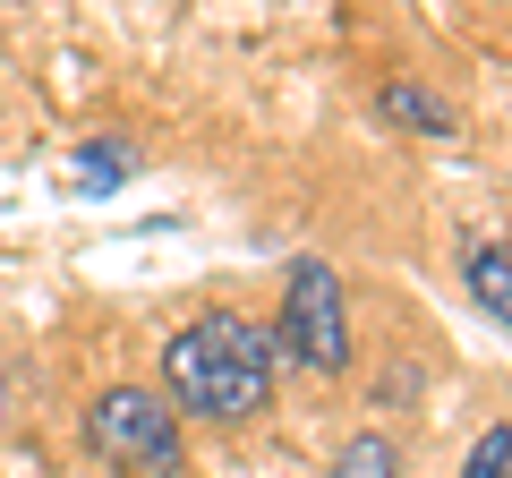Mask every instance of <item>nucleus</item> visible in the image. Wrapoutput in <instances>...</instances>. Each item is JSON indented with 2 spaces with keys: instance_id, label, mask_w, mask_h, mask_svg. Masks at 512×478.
<instances>
[{
  "instance_id": "1",
  "label": "nucleus",
  "mask_w": 512,
  "mask_h": 478,
  "mask_svg": "<svg viewBox=\"0 0 512 478\" xmlns=\"http://www.w3.org/2000/svg\"><path fill=\"white\" fill-rule=\"evenodd\" d=\"M163 402L188 419H256L274 402V333L248 316H197L163 342Z\"/></svg>"
},
{
  "instance_id": "2",
  "label": "nucleus",
  "mask_w": 512,
  "mask_h": 478,
  "mask_svg": "<svg viewBox=\"0 0 512 478\" xmlns=\"http://www.w3.org/2000/svg\"><path fill=\"white\" fill-rule=\"evenodd\" d=\"M86 444L111 461L120 478H180L188 470V444H180V410L146 385H111L94 393L86 410Z\"/></svg>"
},
{
  "instance_id": "3",
  "label": "nucleus",
  "mask_w": 512,
  "mask_h": 478,
  "mask_svg": "<svg viewBox=\"0 0 512 478\" xmlns=\"http://www.w3.org/2000/svg\"><path fill=\"white\" fill-rule=\"evenodd\" d=\"M274 342L291 350L308 376H342V368H350V308H342V274H333L325 257H299V265H291Z\"/></svg>"
},
{
  "instance_id": "4",
  "label": "nucleus",
  "mask_w": 512,
  "mask_h": 478,
  "mask_svg": "<svg viewBox=\"0 0 512 478\" xmlns=\"http://www.w3.org/2000/svg\"><path fill=\"white\" fill-rule=\"evenodd\" d=\"M461 282H470V299L495 316V325H512V248H470Z\"/></svg>"
},
{
  "instance_id": "5",
  "label": "nucleus",
  "mask_w": 512,
  "mask_h": 478,
  "mask_svg": "<svg viewBox=\"0 0 512 478\" xmlns=\"http://www.w3.org/2000/svg\"><path fill=\"white\" fill-rule=\"evenodd\" d=\"M376 111H384V120H402V129H419V137H453V111H444L436 94L402 86V77H393V86H376Z\"/></svg>"
},
{
  "instance_id": "6",
  "label": "nucleus",
  "mask_w": 512,
  "mask_h": 478,
  "mask_svg": "<svg viewBox=\"0 0 512 478\" xmlns=\"http://www.w3.org/2000/svg\"><path fill=\"white\" fill-rule=\"evenodd\" d=\"M333 478H402V444L367 427V436H350L342 453H333Z\"/></svg>"
},
{
  "instance_id": "7",
  "label": "nucleus",
  "mask_w": 512,
  "mask_h": 478,
  "mask_svg": "<svg viewBox=\"0 0 512 478\" xmlns=\"http://www.w3.org/2000/svg\"><path fill=\"white\" fill-rule=\"evenodd\" d=\"M128 171H137V163H128L120 146H86V154L69 163V180H77V188H103V197H111V188H120Z\"/></svg>"
},
{
  "instance_id": "8",
  "label": "nucleus",
  "mask_w": 512,
  "mask_h": 478,
  "mask_svg": "<svg viewBox=\"0 0 512 478\" xmlns=\"http://www.w3.org/2000/svg\"><path fill=\"white\" fill-rule=\"evenodd\" d=\"M461 478H512V419H495L487 436L470 444V461H461Z\"/></svg>"
},
{
  "instance_id": "9",
  "label": "nucleus",
  "mask_w": 512,
  "mask_h": 478,
  "mask_svg": "<svg viewBox=\"0 0 512 478\" xmlns=\"http://www.w3.org/2000/svg\"><path fill=\"white\" fill-rule=\"evenodd\" d=\"M9 393H18V385H9V368H0V427H9Z\"/></svg>"
}]
</instances>
